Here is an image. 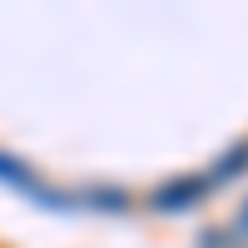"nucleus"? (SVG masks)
Here are the masks:
<instances>
[{
	"instance_id": "f257e3e1",
	"label": "nucleus",
	"mask_w": 248,
	"mask_h": 248,
	"mask_svg": "<svg viewBox=\"0 0 248 248\" xmlns=\"http://www.w3.org/2000/svg\"><path fill=\"white\" fill-rule=\"evenodd\" d=\"M0 179H5L10 189H20V194H35L45 209H70V203H75L70 194H60V189H50V184H40V179H35L15 154H0Z\"/></svg>"
},
{
	"instance_id": "f03ea898",
	"label": "nucleus",
	"mask_w": 248,
	"mask_h": 248,
	"mask_svg": "<svg viewBox=\"0 0 248 248\" xmlns=\"http://www.w3.org/2000/svg\"><path fill=\"white\" fill-rule=\"evenodd\" d=\"M209 194V179H174V184H164V189H154V214H184V209H194V203Z\"/></svg>"
},
{
	"instance_id": "7ed1b4c3",
	"label": "nucleus",
	"mask_w": 248,
	"mask_h": 248,
	"mask_svg": "<svg viewBox=\"0 0 248 248\" xmlns=\"http://www.w3.org/2000/svg\"><path fill=\"white\" fill-rule=\"evenodd\" d=\"M243 169H248V139H243V144H233V149L218 159V169L209 174V189H214V184H223V179H233V174H243Z\"/></svg>"
},
{
	"instance_id": "20e7f679",
	"label": "nucleus",
	"mask_w": 248,
	"mask_h": 248,
	"mask_svg": "<svg viewBox=\"0 0 248 248\" xmlns=\"http://www.w3.org/2000/svg\"><path fill=\"white\" fill-rule=\"evenodd\" d=\"M79 199H90L94 209H109V214H124V209H129V194H124V189H85Z\"/></svg>"
},
{
	"instance_id": "39448f33",
	"label": "nucleus",
	"mask_w": 248,
	"mask_h": 248,
	"mask_svg": "<svg viewBox=\"0 0 248 248\" xmlns=\"http://www.w3.org/2000/svg\"><path fill=\"white\" fill-rule=\"evenodd\" d=\"M233 233H238V238H248V203L238 209V223H233Z\"/></svg>"
}]
</instances>
